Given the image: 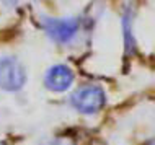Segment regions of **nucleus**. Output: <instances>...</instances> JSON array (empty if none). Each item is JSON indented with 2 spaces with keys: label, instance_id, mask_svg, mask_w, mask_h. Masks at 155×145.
Wrapping results in <instances>:
<instances>
[{
  "label": "nucleus",
  "instance_id": "nucleus-8",
  "mask_svg": "<svg viewBox=\"0 0 155 145\" xmlns=\"http://www.w3.org/2000/svg\"><path fill=\"white\" fill-rule=\"evenodd\" d=\"M0 145H5V143H3V142H0Z\"/></svg>",
  "mask_w": 155,
  "mask_h": 145
},
{
  "label": "nucleus",
  "instance_id": "nucleus-4",
  "mask_svg": "<svg viewBox=\"0 0 155 145\" xmlns=\"http://www.w3.org/2000/svg\"><path fill=\"white\" fill-rule=\"evenodd\" d=\"M74 82V72L67 65H54L48 70L44 83L51 92H65Z\"/></svg>",
  "mask_w": 155,
  "mask_h": 145
},
{
  "label": "nucleus",
  "instance_id": "nucleus-1",
  "mask_svg": "<svg viewBox=\"0 0 155 145\" xmlns=\"http://www.w3.org/2000/svg\"><path fill=\"white\" fill-rule=\"evenodd\" d=\"M104 93L100 86H82L75 90L70 96V105L83 114L98 113L104 106Z\"/></svg>",
  "mask_w": 155,
  "mask_h": 145
},
{
  "label": "nucleus",
  "instance_id": "nucleus-2",
  "mask_svg": "<svg viewBox=\"0 0 155 145\" xmlns=\"http://www.w3.org/2000/svg\"><path fill=\"white\" fill-rule=\"evenodd\" d=\"M26 82L23 65L15 57L0 59V88L5 92H18Z\"/></svg>",
  "mask_w": 155,
  "mask_h": 145
},
{
  "label": "nucleus",
  "instance_id": "nucleus-7",
  "mask_svg": "<svg viewBox=\"0 0 155 145\" xmlns=\"http://www.w3.org/2000/svg\"><path fill=\"white\" fill-rule=\"evenodd\" d=\"M16 2H18V0H3V3H5V5H15Z\"/></svg>",
  "mask_w": 155,
  "mask_h": 145
},
{
  "label": "nucleus",
  "instance_id": "nucleus-6",
  "mask_svg": "<svg viewBox=\"0 0 155 145\" xmlns=\"http://www.w3.org/2000/svg\"><path fill=\"white\" fill-rule=\"evenodd\" d=\"M43 145H74V143H72V140H69V139H52V140H49V142H46Z\"/></svg>",
  "mask_w": 155,
  "mask_h": 145
},
{
  "label": "nucleus",
  "instance_id": "nucleus-3",
  "mask_svg": "<svg viewBox=\"0 0 155 145\" xmlns=\"http://www.w3.org/2000/svg\"><path fill=\"white\" fill-rule=\"evenodd\" d=\"M43 28L48 33V36L54 39L56 43H69L70 39L77 34L78 31V21L75 18H44Z\"/></svg>",
  "mask_w": 155,
  "mask_h": 145
},
{
  "label": "nucleus",
  "instance_id": "nucleus-5",
  "mask_svg": "<svg viewBox=\"0 0 155 145\" xmlns=\"http://www.w3.org/2000/svg\"><path fill=\"white\" fill-rule=\"evenodd\" d=\"M123 26H124V34H126V44H127V51H131L134 46V41H132V34H131V16L126 15L123 20Z\"/></svg>",
  "mask_w": 155,
  "mask_h": 145
}]
</instances>
